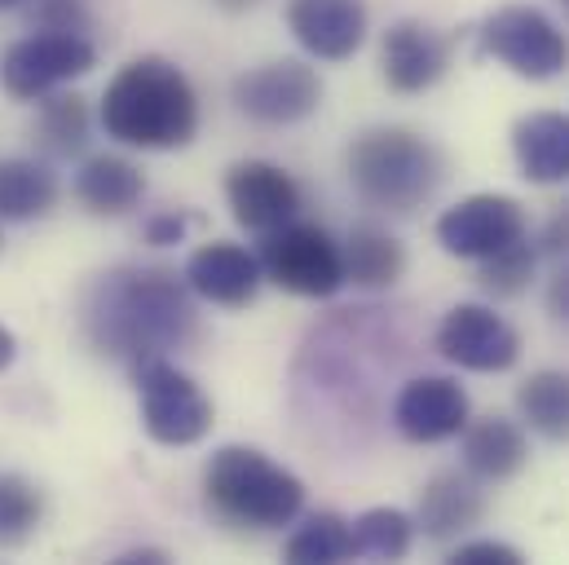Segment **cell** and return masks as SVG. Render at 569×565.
I'll use <instances>...</instances> for the list:
<instances>
[{
  "label": "cell",
  "mask_w": 569,
  "mask_h": 565,
  "mask_svg": "<svg viewBox=\"0 0 569 565\" xmlns=\"http://www.w3.org/2000/svg\"><path fill=\"white\" fill-rule=\"evenodd\" d=\"M186 275L159 266H124L111 275H98L84 291L80 327L98 354L142 363L168 358L172 349L190 345L199 331V314L190 300Z\"/></svg>",
  "instance_id": "obj_1"
},
{
  "label": "cell",
  "mask_w": 569,
  "mask_h": 565,
  "mask_svg": "<svg viewBox=\"0 0 569 565\" xmlns=\"http://www.w3.org/2000/svg\"><path fill=\"white\" fill-rule=\"evenodd\" d=\"M98 120L107 138L133 150H181L199 133V93L168 58H133L102 93Z\"/></svg>",
  "instance_id": "obj_2"
},
{
  "label": "cell",
  "mask_w": 569,
  "mask_h": 565,
  "mask_svg": "<svg viewBox=\"0 0 569 565\" xmlns=\"http://www.w3.org/2000/svg\"><path fill=\"white\" fill-rule=\"evenodd\" d=\"M349 186L362 195V204L407 217L425 208L446 181V155L428 138L411 129H367L345 150Z\"/></svg>",
  "instance_id": "obj_3"
},
{
  "label": "cell",
  "mask_w": 569,
  "mask_h": 565,
  "mask_svg": "<svg viewBox=\"0 0 569 565\" xmlns=\"http://www.w3.org/2000/svg\"><path fill=\"white\" fill-rule=\"evenodd\" d=\"M208 508L243 531H283L305 508V482L257 446H221L203 464Z\"/></svg>",
  "instance_id": "obj_4"
},
{
  "label": "cell",
  "mask_w": 569,
  "mask_h": 565,
  "mask_svg": "<svg viewBox=\"0 0 569 565\" xmlns=\"http://www.w3.org/2000/svg\"><path fill=\"white\" fill-rule=\"evenodd\" d=\"M477 49L521 80H557L569 67L566 31L535 4H503L481 18Z\"/></svg>",
  "instance_id": "obj_5"
},
{
  "label": "cell",
  "mask_w": 569,
  "mask_h": 565,
  "mask_svg": "<svg viewBox=\"0 0 569 565\" xmlns=\"http://www.w3.org/2000/svg\"><path fill=\"white\" fill-rule=\"evenodd\" d=\"M257 261H261L266 282L283 287L291 296L327 300V296H336L345 287L340 244L313 221H287L279 230H270L261 252H257Z\"/></svg>",
  "instance_id": "obj_6"
},
{
  "label": "cell",
  "mask_w": 569,
  "mask_h": 565,
  "mask_svg": "<svg viewBox=\"0 0 569 565\" xmlns=\"http://www.w3.org/2000/svg\"><path fill=\"white\" fill-rule=\"evenodd\" d=\"M98 67V49L80 31H31L13 40L0 58V89L18 102H40L44 93L89 76Z\"/></svg>",
  "instance_id": "obj_7"
},
{
  "label": "cell",
  "mask_w": 569,
  "mask_h": 565,
  "mask_svg": "<svg viewBox=\"0 0 569 565\" xmlns=\"http://www.w3.org/2000/svg\"><path fill=\"white\" fill-rule=\"evenodd\" d=\"M133 385L142 403V428L159 446H194L212 433L208 394L168 358L133 363Z\"/></svg>",
  "instance_id": "obj_8"
},
{
  "label": "cell",
  "mask_w": 569,
  "mask_h": 565,
  "mask_svg": "<svg viewBox=\"0 0 569 565\" xmlns=\"http://www.w3.org/2000/svg\"><path fill=\"white\" fill-rule=\"evenodd\" d=\"M230 98H234V107L252 125L287 129V125L309 120L322 107V80H318V71L309 62L279 58V62H266V67L243 71L230 85Z\"/></svg>",
  "instance_id": "obj_9"
},
{
  "label": "cell",
  "mask_w": 569,
  "mask_h": 565,
  "mask_svg": "<svg viewBox=\"0 0 569 565\" xmlns=\"http://www.w3.org/2000/svg\"><path fill=\"white\" fill-rule=\"evenodd\" d=\"M437 354L463 371H481V376H499L512 371L521 358V336L517 327L495 314L490 305L463 300L455 309H446V318L437 323Z\"/></svg>",
  "instance_id": "obj_10"
},
{
  "label": "cell",
  "mask_w": 569,
  "mask_h": 565,
  "mask_svg": "<svg viewBox=\"0 0 569 565\" xmlns=\"http://www.w3.org/2000/svg\"><path fill=\"white\" fill-rule=\"evenodd\" d=\"M526 208L512 195H468L437 217V244L459 261H486L526 239Z\"/></svg>",
  "instance_id": "obj_11"
},
{
  "label": "cell",
  "mask_w": 569,
  "mask_h": 565,
  "mask_svg": "<svg viewBox=\"0 0 569 565\" xmlns=\"http://www.w3.org/2000/svg\"><path fill=\"white\" fill-rule=\"evenodd\" d=\"M226 204L234 212V221L252 235H270L287 221L300 217L305 199H300V186L296 177L270 163V159H243L226 172Z\"/></svg>",
  "instance_id": "obj_12"
},
{
  "label": "cell",
  "mask_w": 569,
  "mask_h": 565,
  "mask_svg": "<svg viewBox=\"0 0 569 565\" xmlns=\"http://www.w3.org/2000/svg\"><path fill=\"white\" fill-rule=\"evenodd\" d=\"M287 31L318 62H349L371 31L367 0H287Z\"/></svg>",
  "instance_id": "obj_13"
},
{
  "label": "cell",
  "mask_w": 569,
  "mask_h": 565,
  "mask_svg": "<svg viewBox=\"0 0 569 565\" xmlns=\"http://www.w3.org/2000/svg\"><path fill=\"white\" fill-rule=\"evenodd\" d=\"M450 71V40L420 18H402L380 40V76L393 93H428Z\"/></svg>",
  "instance_id": "obj_14"
},
{
  "label": "cell",
  "mask_w": 569,
  "mask_h": 565,
  "mask_svg": "<svg viewBox=\"0 0 569 565\" xmlns=\"http://www.w3.org/2000/svg\"><path fill=\"white\" fill-rule=\"evenodd\" d=\"M472 420L468 394L459 380L450 376H416L402 385L398 403H393V424L407 442L416 446H437L463 433V424Z\"/></svg>",
  "instance_id": "obj_15"
},
{
  "label": "cell",
  "mask_w": 569,
  "mask_h": 565,
  "mask_svg": "<svg viewBox=\"0 0 569 565\" xmlns=\"http://www.w3.org/2000/svg\"><path fill=\"white\" fill-rule=\"evenodd\" d=\"M186 282L199 300L208 305H221V309H243L257 300L261 291V261L257 252H248L243 244H230V239H212L203 248L190 252L186 261Z\"/></svg>",
  "instance_id": "obj_16"
},
{
  "label": "cell",
  "mask_w": 569,
  "mask_h": 565,
  "mask_svg": "<svg viewBox=\"0 0 569 565\" xmlns=\"http://www.w3.org/2000/svg\"><path fill=\"white\" fill-rule=\"evenodd\" d=\"M481 517H486V495L472 482V473H437L425 490H420L416 531L425 539H432V544H455Z\"/></svg>",
  "instance_id": "obj_17"
},
{
  "label": "cell",
  "mask_w": 569,
  "mask_h": 565,
  "mask_svg": "<svg viewBox=\"0 0 569 565\" xmlns=\"http://www.w3.org/2000/svg\"><path fill=\"white\" fill-rule=\"evenodd\" d=\"M459 455L477 482H508L530 464V437L508 416H481L463 424Z\"/></svg>",
  "instance_id": "obj_18"
},
{
  "label": "cell",
  "mask_w": 569,
  "mask_h": 565,
  "mask_svg": "<svg viewBox=\"0 0 569 565\" xmlns=\"http://www.w3.org/2000/svg\"><path fill=\"white\" fill-rule=\"evenodd\" d=\"M512 155L530 186L569 181V116L566 111H530L512 125Z\"/></svg>",
  "instance_id": "obj_19"
},
{
  "label": "cell",
  "mask_w": 569,
  "mask_h": 565,
  "mask_svg": "<svg viewBox=\"0 0 569 565\" xmlns=\"http://www.w3.org/2000/svg\"><path fill=\"white\" fill-rule=\"evenodd\" d=\"M340 257H345V282L362 291H385L407 275V248L380 221H358L340 244Z\"/></svg>",
  "instance_id": "obj_20"
},
{
  "label": "cell",
  "mask_w": 569,
  "mask_h": 565,
  "mask_svg": "<svg viewBox=\"0 0 569 565\" xmlns=\"http://www.w3.org/2000/svg\"><path fill=\"white\" fill-rule=\"evenodd\" d=\"M142 168L133 159H124V155H93L76 172V199L93 217H124V212H133L142 204Z\"/></svg>",
  "instance_id": "obj_21"
},
{
  "label": "cell",
  "mask_w": 569,
  "mask_h": 565,
  "mask_svg": "<svg viewBox=\"0 0 569 565\" xmlns=\"http://www.w3.org/2000/svg\"><path fill=\"white\" fill-rule=\"evenodd\" d=\"M58 204V177L40 159H0V221H36Z\"/></svg>",
  "instance_id": "obj_22"
},
{
  "label": "cell",
  "mask_w": 569,
  "mask_h": 565,
  "mask_svg": "<svg viewBox=\"0 0 569 565\" xmlns=\"http://www.w3.org/2000/svg\"><path fill=\"white\" fill-rule=\"evenodd\" d=\"M517 416L548 442H569V371L543 367L526 376L517 389Z\"/></svg>",
  "instance_id": "obj_23"
},
{
  "label": "cell",
  "mask_w": 569,
  "mask_h": 565,
  "mask_svg": "<svg viewBox=\"0 0 569 565\" xmlns=\"http://www.w3.org/2000/svg\"><path fill=\"white\" fill-rule=\"evenodd\" d=\"M353 557V531L340 513H309L283 544L291 565H340Z\"/></svg>",
  "instance_id": "obj_24"
},
{
  "label": "cell",
  "mask_w": 569,
  "mask_h": 565,
  "mask_svg": "<svg viewBox=\"0 0 569 565\" xmlns=\"http://www.w3.org/2000/svg\"><path fill=\"white\" fill-rule=\"evenodd\" d=\"M353 531V557H376V562H402L416 544V517L402 508H367Z\"/></svg>",
  "instance_id": "obj_25"
},
{
  "label": "cell",
  "mask_w": 569,
  "mask_h": 565,
  "mask_svg": "<svg viewBox=\"0 0 569 565\" xmlns=\"http://www.w3.org/2000/svg\"><path fill=\"white\" fill-rule=\"evenodd\" d=\"M36 141L49 155H80L89 146V102L80 93H44L36 116Z\"/></svg>",
  "instance_id": "obj_26"
},
{
  "label": "cell",
  "mask_w": 569,
  "mask_h": 565,
  "mask_svg": "<svg viewBox=\"0 0 569 565\" xmlns=\"http://www.w3.org/2000/svg\"><path fill=\"white\" fill-rule=\"evenodd\" d=\"M44 522V495L18 473H0V548H22Z\"/></svg>",
  "instance_id": "obj_27"
},
{
  "label": "cell",
  "mask_w": 569,
  "mask_h": 565,
  "mask_svg": "<svg viewBox=\"0 0 569 565\" xmlns=\"http://www.w3.org/2000/svg\"><path fill=\"white\" fill-rule=\"evenodd\" d=\"M481 270H477V282L490 291V296H521L530 279H535V266H539V248L530 244V239H517L512 248H503V252H495V257H486V261H477Z\"/></svg>",
  "instance_id": "obj_28"
},
{
  "label": "cell",
  "mask_w": 569,
  "mask_h": 565,
  "mask_svg": "<svg viewBox=\"0 0 569 565\" xmlns=\"http://www.w3.org/2000/svg\"><path fill=\"white\" fill-rule=\"evenodd\" d=\"M36 31H89V9L80 0H27Z\"/></svg>",
  "instance_id": "obj_29"
},
{
  "label": "cell",
  "mask_w": 569,
  "mask_h": 565,
  "mask_svg": "<svg viewBox=\"0 0 569 565\" xmlns=\"http://www.w3.org/2000/svg\"><path fill=\"white\" fill-rule=\"evenodd\" d=\"M526 553L503 539H459L450 548V565H521Z\"/></svg>",
  "instance_id": "obj_30"
},
{
  "label": "cell",
  "mask_w": 569,
  "mask_h": 565,
  "mask_svg": "<svg viewBox=\"0 0 569 565\" xmlns=\"http://www.w3.org/2000/svg\"><path fill=\"white\" fill-rule=\"evenodd\" d=\"M539 257H569V195L566 204L552 208V217L543 221V235H539Z\"/></svg>",
  "instance_id": "obj_31"
},
{
  "label": "cell",
  "mask_w": 569,
  "mask_h": 565,
  "mask_svg": "<svg viewBox=\"0 0 569 565\" xmlns=\"http://www.w3.org/2000/svg\"><path fill=\"white\" fill-rule=\"evenodd\" d=\"M190 221H194L190 212H159V217L146 221V244H154V248H172V244L186 239Z\"/></svg>",
  "instance_id": "obj_32"
},
{
  "label": "cell",
  "mask_w": 569,
  "mask_h": 565,
  "mask_svg": "<svg viewBox=\"0 0 569 565\" xmlns=\"http://www.w3.org/2000/svg\"><path fill=\"white\" fill-rule=\"evenodd\" d=\"M548 314L569 331V261L548 279Z\"/></svg>",
  "instance_id": "obj_33"
},
{
  "label": "cell",
  "mask_w": 569,
  "mask_h": 565,
  "mask_svg": "<svg viewBox=\"0 0 569 565\" xmlns=\"http://www.w3.org/2000/svg\"><path fill=\"white\" fill-rule=\"evenodd\" d=\"M163 562H172L163 548H129V553L116 557V565H163Z\"/></svg>",
  "instance_id": "obj_34"
},
{
  "label": "cell",
  "mask_w": 569,
  "mask_h": 565,
  "mask_svg": "<svg viewBox=\"0 0 569 565\" xmlns=\"http://www.w3.org/2000/svg\"><path fill=\"white\" fill-rule=\"evenodd\" d=\"M13 358H18V340H13V331H9V327H0V371H9V367H13Z\"/></svg>",
  "instance_id": "obj_35"
},
{
  "label": "cell",
  "mask_w": 569,
  "mask_h": 565,
  "mask_svg": "<svg viewBox=\"0 0 569 565\" xmlns=\"http://www.w3.org/2000/svg\"><path fill=\"white\" fill-rule=\"evenodd\" d=\"M217 4H226V9H234V13H243V9H252V4H261V0H217Z\"/></svg>",
  "instance_id": "obj_36"
},
{
  "label": "cell",
  "mask_w": 569,
  "mask_h": 565,
  "mask_svg": "<svg viewBox=\"0 0 569 565\" xmlns=\"http://www.w3.org/2000/svg\"><path fill=\"white\" fill-rule=\"evenodd\" d=\"M18 4H27V0H0V13H4V9H18Z\"/></svg>",
  "instance_id": "obj_37"
},
{
  "label": "cell",
  "mask_w": 569,
  "mask_h": 565,
  "mask_svg": "<svg viewBox=\"0 0 569 565\" xmlns=\"http://www.w3.org/2000/svg\"><path fill=\"white\" fill-rule=\"evenodd\" d=\"M566 4H569V0H566Z\"/></svg>",
  "instance_id": "obj_38"
}]
</instances>
